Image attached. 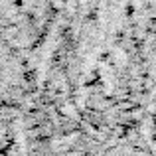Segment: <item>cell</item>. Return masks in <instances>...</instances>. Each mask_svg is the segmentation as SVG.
<instances>
[{
    "mask_svg": "<svg viewBox=\"0 0 156 156\" xmlns=\"http://www.w3.org/2000/svg\"><path fill=\"white\" fill-rule=\"evenodd\" d=\"M105 156H146L144 152H138V150H129V148H121V150H115L111 154H105Z\"/></svg>",
    "mask_w": 156,
    "mask_h": 156,
    "instance_id": "1",
    "label": "cell"
}]
</instances>
